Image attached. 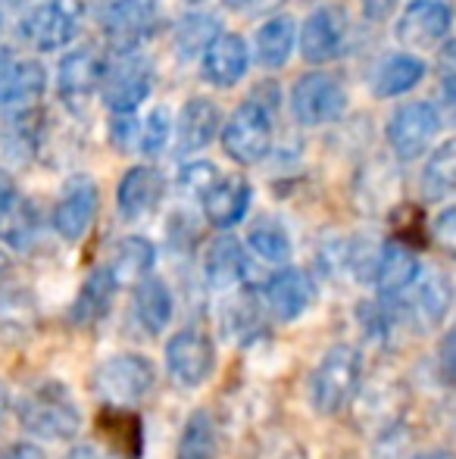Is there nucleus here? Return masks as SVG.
I'll return each instance as SVG.
<instances>
[{
    "instance_id": "obj_37",
    "label": "nucleus",
    "mask_w": 456,
    "mask_h": 459,
    "mask_svg": "<svg viewBox=\"0 0 456 459\" xmlns=\"http://www.w3.org/2000/svg\"><path fill=\"white\" fill-rule=\"evenodd\" d=\"M172 113L166 107H153L151 116L141 122V153L144 157H159L172 144Z\"/></svg>"
},
{
    "instance_id": "obj_23",
    "label": "nucleus",
    "mask_w": 456,
    "mask_h": 459,
    "mask_svg": "<svg viewBox=\"0 0 456 459\" xmlns=\"http://www.w3.org/2000/svg\"><path fill=\"white\" fill-rule=\"evenodd\" d=\"M294 48H297V22L285 13H275L266 22H260L254 35V48H250V56L260 69L266 73H279V69L288 66Z\"/></svg>"
},
{
    "instance_id": "obj_31",
    "label": "nucleus",
    "mask_w": 456,
    "mask_h": 459,
    "mask_svg": "<svg viewBox=\"0 0 456 459\" xmlns=\"http://www.w3.org/2000/svg\"><path fill=\"white\" fill-rule=\"evenodd\" d=\"M219 456V431L207 410H194L182 425L176 444V459H216Z\"/></svg>"
},
{
    "instance_id": "obj_26",
    "label": "nucleus",
    "mask_w": 456,
    "mask_h": 459,
    "mask_svg": "<svg viewBox=\"0 0 456 459\" xmlns=\"http://www.w3.org/2000/svg\"><path fill=\"white\" fill-rule=\"evenodd\" d=\"M422 273V263L407 244L400 241H384L382 244V254H378V266L375 275H372V288H375L378 297H400L403 290H409V284L419 278Z\"/></svg>"
},
{
    "instance_id": "obj_44",
    "label": "nucleus",
    "mask_w": 456,
    "mask_h": 459,
    "mask_svg": "<svg viewBox=\"0 0 456 459\" xmlns=\"http://www.w3.org/2000/svg\"><path fill=\"white\" fill-rule=\"evenodd\" d=\"M0 459H47V454L31 441H16L0 447Z\"/></svg>"
},
{
    "instance_id": "obj_11",
    "label": "nucleus",
    "mask_w": 456,
    "mask_h": 459,
    "mask_svg": "<svg viewBox=\"0 0 456 459\" xmlns=\"http://www.w3.org/2000/svg\"><path fill=\"white\" fill-rule=\"evenodd\" d=\"M98 206H100L98 182L91 176H85V172L73 176L63 185L60 197L54 204V212H50L54 231L66 244H79L91 231L94 219H98Z\"/></svg>"
},
{
    "instance_id": "obj_34",
    "label": "nucleus",
    "mask_w": 456,
    "mask_h": 459,
    "mask_svg": "<svg viewBox=\"0 0 456 459\" xmlns=\"http://www.w3.org/2000/svg\"><path fill=\"white\" fill-rule=\"evenodd\" d=\"M35 235H38V210L29 197L19 194L10 210L4 212V219H0V241H6L16 250H25L35 241Z\"/></svg>"
},
{
    "instance_id": "obj_50",
    "label": "nucleus",
    "mask_w": 456,
    "mask_h": 459,
    "mask_svg": "<svg viewBox=\"0 0 456 459\" xmlns=\"http://www.w3.org/2000/svg\"><path fill=\"white\" fill-rule=\"evenodd\" d=\"M6 269H10V254H6V250L0 247V278L6 275Z\"/></svg>"
},
{
    "instance_id": "obj_35",
    "label": "nucleus",
    "mask_w": 456,
    "mask_h": 459,
    "mask_svg": "<svg viewBox=\"0 0 456 459\" xmlns=\"http://www.w3.org/2000/svg\"><path fill=\"white\" fill-rule=\"evenodd\" d=\"M434 73H438V113L441 122L456 128V41L447 38L438 48V63H434Z\"/></svg>"
},
{
    "instance_id": "obj_45",
    "label": "nucleus",
    "mask_w": 456,
    "mask_h": 459,
    "mask_svg": "<svg viewBox=\"0 0 456 459\" xmlns=\"http://www.w3.org/2000/svg\"><path fill=\"white\" fill-rule=\"evenodd\" d=\"M438 425L444 429L447 437H456V391L447 394L438 406Z\"/></svg>"
},
{
    "instance_id": "obj_25",
    "label": "nucleus",
    "mask_w": 456,
    "mask_h": 459,
    "mask_svg": "<svg viewBox=\"0 0 456 459\" xmlns=\"http://www.w3.org/2000/svg\"><path fill=\"white\" fill-rule=\"evenodd\" d=\"M119 290V278L113 275L110 266H98L94 273H88V278L82 281L79 294H75L73 307H69V322L75 328H91L98 322L107 319L113 307V297Z\"/></svg>"
},
{
    "instance_id": "obj_52",
    "label": "nucleus",
    "mask_w": 456,
    "mask_h": 459,
    "mask_svg": "<svg viewBox=\"0 0 456 459\" xmlns=\"http://www.w3.org/2000/svg\"><path fill=\"white\" fill-rule=\"evenodd\" d=\"M0 4H6V6H29V4H35V0H0Z\"/></svg>"
},
{
    "instance_id": "obj_15",
    "label": "nucleus",
    "mask_w": 456,
    "mask_h": 459,
    "mask_svg": "<svg viewBox=\"0 0 456 459\" xmlns=\"http://www.w3.org/2000/svg\"><path fill=\"white\" fill-rule=\"evenodd\" d=\"M107 54H100L98 44H79V48L66 50L56 66V94L69 107H85L91 94L100 91V79H104Z\"/></svg>"
},
{
    "instance_id": "obj_46",
    "label": "nucleus",
    "mask_w": 456,
    "mask_h": 459,
    "mask_svg": "<svg viewBox=\"0 0 456 459\" xmlns=\"http://www.w3.org/2000/svg\"><path fill=\"white\" fill-rule=\"evenodd\" d=\"M16 197H19V187L13 185V178L6 176L4 169H0V219H4V212L10 210Z\"/></svg>"
},
{
    "instance_id": "obj_48",
    "label": "nucleus",
    "mask_w": 456,
    "mask_h": 459,
    "mask_svg": "<svg viewBox=\"0 0 456 459\" xmlns=\"http://www.w3.org/2000/svg\"><path fill=\"white\" fill-rule=\"evenodd\" d=\"M409 459H456V454H451V450L434 447V450H422V454H416V456H409Z\"/></svg>"
},
{
    "instance_id": "obj_2",
    "label": "nucleus",
    "mask_w": 456,
    "mask_h": 459,
    "mask_svg": "<svg viewBox=\"0 0 456 459\" xmlns=\"http://www.w3.org/2000/svg\"><path fill=\"white\" fill-rule=\"evenodd\" d=\"M363 385V353L353 344H335L319 357L310 375V403L319 416H338L357 400Z\"/></svg>"
},
{
    "instance_id": "obj_12",
    "label": "nucleus",
    "mask_w": 456,
    "mask_h": 459,
    "mask_svg": "<svg viewBox=\"0 0 456 459\" xmlns=\"http://www.w3.org/2000/svg\"><path fill=\"white\" fill-rule=\"evenodd\" d=\"M453 10L444 0H413L394 22V38L409 50H434L451 38Z\"/></svg>"
},
{
    "instance_id": "obj_1",
    "label": "nucleus",
    "mask_w": 456,
    "mask_h": 459,
    "mask_svg": "<svg viewBox=\"0 0 456 459\" xmlns=\"http://www.w3.org/2000/svg\"><path fill=\"white\" fill-rule=\"evenodd\" d=\"M16 419L35 441H75L82 431V406L63 381H35L16 400Z\"/></svg>"
},
{
    "instance_id": "obj_39",
    "label": "nucleus",
    "mask_w": 456,
    "mask_h": 459,
    "mask_svg": "<svg viewBox=\"0 0 456 459\" xmlns=\"http://www.w3.org/2000/svg\"><path fill=\"white\" fill-rule=\"evenodd\" d=\"M110 144L119 153H141V122L134 119V113H113Z\"/></svg>"
},
{
    "instance_id": "obj_43",
    "label": "nucleus",
    "mask_w": 456,
    "mask_h": 459,
    "mask_svg": "<svg viewBox=\"0 0 456 459\" xmlns=\"http://www.w3.org/2000/svg\"><path fill=\"white\" fill-rule=\"evenodd\" d=\"M397 6H400V0H359V13H363V19L372 25L388 22L397 13Z\"/></svg>"
},
{
    "instance_id": "obj_19",
    "label": "nucleus",
    "mask_w": 456,
    "mask_h": 459,
    "mask_svg": "<svg viewBox=\"0 0 456 459\" xmlns=\"http://www.w3.org/2000/svg\"><path fill=\"white\" fill-rule=\"evenodd\" d=\"M166 197V176L157 166H132L116 185V212L122 222L147 219Z\"/></svg>"
},
{
    "instance_id": "obj_33",
    "label": "nucleus",
    "mask_w": 456,
    "mask_h": 459,
    "mask_svg": "<svg viewBox=\"0 0 456 459\" xmlns=\"http://www.w3.org/2000/svg\"><path fill=\"white\" fill-rule=\"evenodd\" d=\"M219 31H222L219 19H216L213 13H201V10L185 13L176 25V56L194 60V56H201L203 50H207V44L213 41Z\"/></svg>"
},
{
    "instance_id": "obj_49",
    "label": "nucleus",
    "mask_w": 456,
    "mask_h": 459,
    "mask_svg": "<svg viewBox=\"0 0 456 459\" xmlns=\"http://www.w3.org/2000/svg\"><path fill=\"white\" fill-rule=\"evenodd\" d=\"M6 412H10V394H6V387L0 385V425H4Z\"/></svg>"
},
{
    "instance_id": "obj_32",
    "label": "nucleus",
    "mask_w": 456,
    "mask_h": 459,
    "mask_svg": "<svg viewBox=\"0 0 456 459\" xmlns=\"http://www.w3.org/2000/svg\"><path fill=\"white\" fill-rule=\"evenodd\" d=\"M456 191V138L428 151V163L422 166V194L426 200H444Z\"/></svg>"
},
{
    "instance_id": "obj_53",
    "label": "nucleus",
    "mask_w": 456,
    "mask_h": 459,
    "mask_svg": "<svg viewBox=\"0 0 456 459\" xmlns=\"http://www.w3.org/2000/svg\"><path fill=\"white\" fill-rule=\"evenodd\" d=\"M0 31H4V13H0Z\"/></svg>"
},
{
    "instance_id": "obj_27",
    "label": "nucleus",
    "mask_w": 456,
    "mask_h": 459,
    "mask_svg": "<svg viewBox=\"0 0 456 459\" xmlns=\"http://www.w3.org/2000/svg\"><path fill=\"white\" fill-rule=\"evenodd\" d=\"M38 300L22 281L0 284V334L13 341L29 338L38 328Z\"/></svg>"
},
{
    "instance_id": "obj_47",
    "label": "nucleus",
    "mask_w": 456,
    "mask_h": 459,
    "mask_svg": "<svg viewBox=\"0 0 456 459\" xmlns=\"http://www.w3.org/2000/svg\"><path fill=\"white\" fill-rule=\"evenodd\" d=\"M63 459H107V456L100 454L98 447H91V444H75V447L69 450Z\"/></svg>"
},
{
    "instance_id": "obj_3",
    "label": "nucleus",
    "mask_w": 456,
    "mask_h": 459,
    "mask_svg": "<svg viewBox=\"0 0 456 459\" xmlns=\"http://www.w3.org/2000/svg\"><path fill=\"white\" fill-rule=\"evenodd\" d=\"M157 85V66L147 54L138 50H119L107 56L104 79H100V103L110 113H134Z\"/></svg>"
},
{
    "instance_id": "obj_9",
    "label": "nucleus",
    "mask_w": 456,
    "mask_h": 459,
    "mask_svg": "<svg viewBox=\"0 0 456 459\" xmlns=\"http://www.w3.org/2000/svg\"><path fill=\"white\" fill-rule=\"evenodd\" d=\"M291 113L297 119V126L316 128V126H331L347 113V88L341 79L323 69L304 73L291 85Z\"/></svg>"
},
{
    "instance_id": "obj_51",
    "label": "nucleus",
    "mask_w": 456,
    "mask_h": 459,
    "mask_svg": "<svg viewBox=\"0 0 456 459\" xmlns=\"http://www.w3.org/2000/svg\"><path fill=\"white\" fill-rule=\"evenodd\" d=\"M250 0H226V6H231V10H244Z\"/></svg>"
},
{
    "instance_id": "obj_6",
    "label": "nucleus",
    "mask_w": 456,
    "mask_h": 459,
    "mask_svg": "<svg viewBox=\"0 0 456 459\" xmlns=\"http://www.w3.org/2000/svg\"><path fill=\"white\" fill-rule=\"evenodd\" d=\"M82 4L79 0H41L31 4L29 13L19 19V38L38 54L63 50L79 38Z\"/></svg>"
},
{
    "instance_id": "obj_21",
    "label": "nucleus",
    "mask_w": 456,
    "mask_h": 459,
    "mask_svg": "<svg viewBox=\"0 0 456 459\" xmlns=\"http://www.w3.org/2000/svg\"><path fill=\"white\" fill-rule=\"evenodd\" d=\"M254 204V185L244 176H219V182L203 194V219L213 229L231 231L235 225H241Z\"/></svg>"
},
{
    "instance_id": "obj_17",
    "label": "nucleus",
    "mask_w": 456,
    "mask_h": 459,
    "mask_svg": "<svg viewBox=\"0 0 456 459\" xmlns=\"http://www.w3.org/2000/svg\"><path fill=\"white\" fill-rule=\"evenodd\" d=\"M100 25H104L110 54L138 50L153 25L151 0H104L100 4Z\"/></svg>"
},
{
    "instance_id": "obj_4",
    "label": "nucleus",
    "mask_w": 456,
    "mask_h": 459,
    "mask_svg": "<svg viewBox=\"0 0 456 459\" xmlns=\"http://www.w3.org/2000/svg\"><path fill=\"white\" fill-rule=\"evenodd\" d=\"M157 387V368L144 353H113L91 372V391L107 406H134Z\"/></svg>"
},
{
    "instance_id": "obj_42",
    "label": "nucleus",
    "mask_w": 456,
    "mask_h": 459,
    "mask_svg": "<svg viewBox=\"0 0 456 459\" xmlns=\"http://www.w3.org/2000/svg\"><path fill=\"white\" fill-rule=\"evenodd\" d=\"M438 368L451 385H456V319L438 344Z\"/></svg>"
},
{
    "instance_id": "obj_22",
    "label": "nucleus",
    "mask_w": 456,
    "mask_h": 459,
    "mask_svg": "<svg viewBox=\"0 0 456 459\" xmlns=\"http://www.w3.org/2000/svg\"><path fill=\"white\" fill-rule=\"evenodd\" d=\"M247 278V254L231 231H219L203 250V281L210 290L228 294Z\"/></svg>"
},
{
    "instance_id": "obj_38",
    "label": "nucleus",
    "mask_w": 456,
    "mask_h": 459,
    "mask_svg": "<svg viewBox=\"0 0 456 459\" xmlns=\"http://www.w3.org/2000/svg\"><path fill=\"white\" fill-rule=\"evenodd\" d=\"M216 182H219V169H216V163H210V160H191V163H185L182 172H178V191L194 200H203V194Z\"/></svg>"
},
{
    "instance_id": "obj_20",
    "label": "nucleus",
    "mask_w": 456,
    "mask_h": 459,
    "mask_svg": "<svg viewBox=\"0 0 456 459\" xmlns=\"http://www.w3.org/2000/svg\"><path fill=\"white\" fill-rule=\"evenodd\" d=\"M250 69V44L237 31H219L201 54L203 82L213 88H235Z\"/></svg>"
},
{
    "instance_id": "obj_41",
    "label": "nucleus",
    "mask_w": 456,
    "mask_h": 459,
    "mask_svg": "<svg viewBox=\"0 0 456 459\" xmlns=\"http://www.w3.org/2000/svg\"><path fill=\"white\" fill-rule=\"evenodd\" d=\"M432 238L444 254L456 256V204L444 206V210L432 219Z\"/></svg>"
},
{
    "instance_id": "obj_7",
    "label": "nucleus",
    "mask_w": 456,
    "mask_h": 459,
    "mask_svg": "<svg viewBox=\"0 0 456 459\" xmlns=\"http://www.w3.org/2000/svg\"><path fill=\"white\" fill-rule=\"evenodd\" d=\"M441 113L432 100H409L400 103L394 113L388 116V147L400 163H413V160L426 157L434 147L441 132Z\"/></svg>"
},
{
    "instance_id": "obj_5",
    "label": "nucleus",
    "mask_w": 456,
    "mask_h": 459,
    "mask_svg": "<svg viewBox=\"0 0 456 459\" xmlns=\"http://www.w3.org/2000/svg\"><path fill=\"white\" fill-rule=\"evenodd\" d=\"M222 151L237 166H256L272 151V113L260 100H244L231 109V116L222 122Z\"/></svg>"
},
{
    "instance_id": "obj_30",
    "label": "nucleus",
    "mask_w": 456,
    "mask_h": 459,
    "mask_svg": "<svg viewBox=\"0 0 456 459\" xmlns=\"http://www.w3.org/2000/svg\"><path fill=\"white\" fill-rule=\"evenodd\" d=\"M107 266L113 269V275L122 281H141L144 275L153 273V266H157V247H153V241H147L144 235H125L116 241L113 247V256Z\"/></svg>"
},
{
    "instance_id": "obj_24",
    "label": "nucleus",
    "mask_w": 456,
    "mask_h": 459,
    "mask_svg": "<svg viewBox=\"0 0 456 459\" xmlns=\"http://www.w3.org/2000/svg\"><path fill=\"white\" fill-rule=\"evenodd\" d=\"M132 313L134 322L144 328L147 334H163L169 328L172 316H176V294L159 275H144L134 281L132 290Z\"/></svg>"
},
{
    "instance_id": "obj_16",
    "label": "nucleus",
    "mask_w": 456,
    "mask_h": 459,
    "mask_svg": "<svg viewBox=\"0 0 456 459\" xmlns=\"http://www.w3.org/2000/svg\"><path fill=\"white\" fill-rule=\"evenodd\" d=\"M262 303L279 322H294L316 300V281L306 269L279 266L262 281Z\"/></svg>"
},
{
    "instance_id": "obj_18",
    "label": "nucleus",
    "mask_w": 456,
    "mask_h": 459,
    "mask_svg": "<svg viewBox=\"0 0 456 459\" xmlns=\"http://www.w3.org/2000/svg\"><path fill=\"white\" fill-rule=\"evenodd\" d=\"M222 116L219 103L213 97H191L185 100V107L178 109L176 126H172V144H176L178 153H201L219 138L222 132Z\"/></svg>"
},
{
    "instance_id": "obj_13",
    "label": "nucleus",
    "mask_w": 456,
    "mask_h": 459,
    "mask_svg": "<svg viewBox=\"0 0 456 459\" xmlns=\"http://www.w3.org/2000/svg\"><path fill=\"white\" fill-rule=\"evenodd\" d=\"M347 48V16L344 10L331 4H323L304 19L297 29V50L304 63L310 66H325V63L344 56Z\"/></svg>"
},
{
    "instance_id": "obj_14",
    "label": "nucleus",
    "mask_w": 456,
    "mask_h": 459,
    "mask_svg": "<svg viewBox=\"0 0 456 459\" xmlns=\"http://www.w3.org/2000/svg\"><path fill=\"white\" fill-rule=\"evenodd\" d=\"M47 91V69L35 56L0 63V116L19 119L38 107Z\"/></svg>"
},
{
    "instance_id": "obj_8",
    "label": "nucleus",
    "mask_w": 456,
    "mask_h": 459,
    "mask_svg": "<svg viewBox=\"0 0 456 459\" xmlns=\"http://www.w3.org/2000/svg\"><path fill=\"white\" fill-rule=\"evenodd\" d=\"M453 281L441 269H426L422 266L419 278L409 284V290H403L400 297H394L400 307V319L413 332H434L441 322L447 319L453 307Z\"/></svg>"
},
{
    "instance_id": "obj_28",
    "label": "nucleus",
    "mask_w": 456,
    "mask_h": 459,
    "mask_svg": "<svg viewBox=\"0 0 456 459\" xmlns=\"http://www.w3.org/2000/svg\"><path fill=\"white\" fill-rule=\"evenodd\" d=\"M426 79V63L413 54H388L378 69L372 73V94L382 100H394V97L409 94L413 88H419V82Z\"/></svg>"
},
{
    "instance_id": "obj_54",
    "label": "nucleus",
    "mask_w": 456,
    "mask_h": 459,
    "mask_svg": "<svg viewBox=\"0 0 456 459\" xmlns=\"http://www.w3.org/2000/svg\"><path fill=\"white\" fill-rule=\"evenodd\" d=\"M188 4H203V0H188Z\"/></svg>"
},
{
    "instance_id": "obj_36",
    "label": "nucleus",
    "mask_w": 456,
    "mask_h": 459,
    "mask_svg": "<svg viewBox=\"0 0 456 459\" xmlns=\"http://www.w3.org/2000/svg\"><path fill=\"white\" fill-rule=\"evenodd\" d=\"M262 332V316H260V307L247 297H237L231 300V307L226 309V334L241 344H250L256 334Z\"/></svg>"
},
{
    "instance_id": "obj_29",
    "label": "nucleus",
    "mask_w": 456,
    "mask_h": 459,
    "mask_svg": "<svg viewBox=\"0 0 456 459\" xmlns=\"http://www.w3.org/2000/svg\"><path fill=\"white\" fill-rule=\"evenodd\" d=\"M247 247L256 260L269 263V266H288L294 254V244H291V235L288 229L279 222L275 216H256L247 229Z\"/></svg>"
},
{
    "instance_id": "obj_10",
    "label": "nucleus",
    "mask_w": 456,
    "mask_h": 459,
    "mask_svg": "<svg viewBox=\"0 0 456 459\" xmlns=\"http://www.w3.org/2000/svg\"><path fill=\"white\" fill-rule=\"evenodd\" d=\"M166 372L185 391H194V387L207 385L210 375L216 368V344L210 338V332L197 325L178 328L169 341H166Z\"/></svg>"
},
{
    "instance_id": "obj_55",
    "label": "nucleus",
    "mask_w": 456,
    "mask_h": 459,
    "mask_svg": "<svg viewBox=\"0 0 456 459\" xmlns=\"http://www.w3.org/2000/svg\"><path fill=\"white\" fill-rule=\"evenodd\" d=\"M316 4H323V0H316Z\"/></svg>"
},
{
    "instance_id": "obj_40",
    "label": "nucleus",
    "mask_w": 456,
    "mask_h": 459,
    "mask_svg": "<svg viewBox=\"0 0 456 459\" xmlns=\"http://www.w3.org/2000/svg\"><path fill=\"white\" fill-rule=\"evenodd\" d=\"M409 447V429L403 422H394L375 435V459H403Z\"/></svg>"
}]
</instances>
